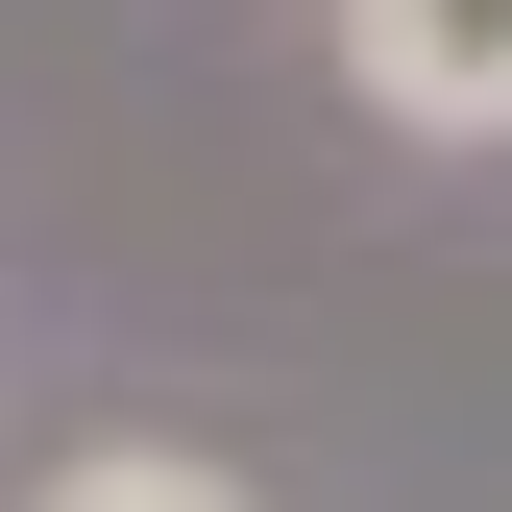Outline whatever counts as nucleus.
Wrapping results in <instances>:
<instances>
[{
    "label": "nucleus",
    "mask_w": 512,
    "mask_h": 512,
    "mask_svg": "<svg viewBox=\"0 0 512 512\" xmlns=\"http://www.w3.org/2000/svg\"><path fill=\"white\" fill-rule=\"evenodd\" d=\"M342 74L415 147H512V0H342Z\"/></svg>",
    "instance_id": "nucleus-1"
},
{
    "label": "nucleus",
    "mask_w": 512,
    "mask_h": 512,
    "mask_svg": "<svg viewBox=\"0 0 512 512\" xmlns=\"http://www.w3.org/2000/svg\"><path fill=\"white\" fill-rule=\"evenodd\" d=\"M49 512H244V488H220V464H171V439H122V464H74Z\"/></svg>",
    "instance_id": "nucleus-2"
}]
</instances>
